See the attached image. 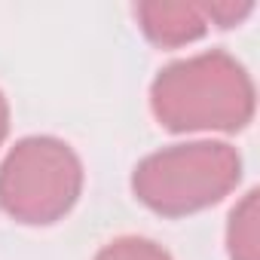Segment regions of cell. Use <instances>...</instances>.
Returning a JSON list of instances; mask_svg holds the SVG:
<instances>
[{"instance_id": "1", "label": "cell", "mask_w": 260, "mask_h": 260, "mask_svg": "<svg viewBox=\"0 0 260 260\" xmlns=\"http://www.w3.org/2000/svg\"><path fill=\"white\" fill-rule=\"evenodd\" d=\"M254 104L251 74L223 49L172 61L150 86L153 116L169 132H239Z\"/></svg>"}, {"instance_id": "3", "label": "cell", "mask_w": 260, "mask_h": 260, "mask_svg": "<svg viewBox=\"0 0 260 260\" xmlns=\"http://www.w3.org/2000/svg\"><path fill=\"white\" fill-rule=\"evenodd\" d=\"M80 193L83 162L58 138H22L0 166V208L19 223H55L77 205Z\"/></svg>"}, {"instance_id": "6", "label": "cell", "mask_w": 260, "mask_h": 260, "mask_svg": "<svg viewBox=\"0 0 260 260\" xmlns=\"http://www.w3.org/2000/svg\"><path fill=\"white\" fill-rule=\"evenodd\" d=\"M95 260H172V254L150 239L122 236V239H113L110 245H104L95 254Z\"/></svg>"}, {"instance_id": "2", "label": "cell", "mask_w": 260, "mask_h": 260, "mask_svg": "<svg viewBox=\"0 0 260 260\" xmlns=\"http://www.w3.org/2000/svg\"><path fill=\"white\" fill-rule=\"evenodd\" d=\"M242 181V156L226 141H190L150 153L132 175V193L162 217H184L226 199Z\"/></svg>"}, {"instance_id": "7", "label": "cell", "mask_w": 260, "mask_h": 260, "mask_svg": "<svg viewBox=\"0 0 260 260\" xmlns=\"http://www.w3.org/2000/svg\"><path fill=\"white\" fill-rule=\"evenodd\" d=\"M7 132H10V104H7V95L0 92V144L7 141Z\"/></svg>"}, {"instance_id": "4", "label": "cell", "mask_w": 260, "mask_h": 260, "mask_svg": "<svg viewBox=\"0 0 260 260\" xmlns=\"http://www.w3.org/2000/svg\"><path fill=\"white\" fill-rule=\"evenodd\" d=\"M138 25L156 46H187L199 40L208 28V7L196 0H147L135 7Z\"/></svg>"}, {"instance_id": "5", "label": "cell", "mask_w": 260, "mask_h": 260, "mask_svg": "<svg viewBox=\"0 0 260 260\" xmlns=\"http://www.w3.org/2000/svg\"><path fill=\"white\" fill-rule=\"evenodd\" d=\"M230 260H260V193L248 190L226 220Z\"/></svg>"}]
</instances>
